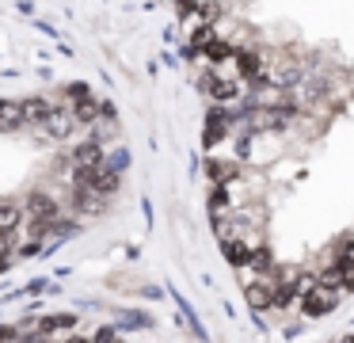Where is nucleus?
<instances>
[{
  "label": "nucleus",
  "instance_id": "obj_18",
  "mask_svg": "<svg viewBox=\"0 0 354 343\" xmlns=\"http://www.w3.org/2000/svg\"><path fill=\"white\" fill-rule=\"evenodd\" d=\"M95 114H100V111H95L92 99H80V103H77V118H80V122H92Z\"/></svg>",
  "mask_w": 354,
  "mask_h": 343
},
{
  "label": "nucleus",
  "instance_id": "obj_4",
  "mask_svg": "<svg viewBox=\"0 0 354 343\" xmlns=\"http://www.w3.org/2000/svg\"><path fill=\"white\" fill-rule=\"evenodd\" d=\"M19 111H24V122H31V126H39V122H46L50 118V111H54V107L46 103V99H24V103H19Z\"/></svg>",
  "mask_w": 354,
  "mask_h": 343
},
{
  "label": "nucleus",
  "instance_id": "obj_16",
  "mask_svg": "<svg viewBox=\"0 0 354 343\" xmlns=\"http://www.w3.org/2000/svg\"><path fill=\"white\" fill-rule=\"evenodd\" d=\"M209 42H217V38H214V23H206V27H198L191 35V50H206Z\"/></svg>",
  "mask_w": 354,
  "mask_h": 343
},
{
  "label": "nucleus",
  "instance_id": "obj_2",
  "mask_svg": "<svg viewBox=\"0 0 354 343\" xmlns=\"http://www.w3.org/2000/svg\"><path fill=\"white\" fill-rule=\"evenodd\" d=\"M73 324H77V317L73 313H57V317H46V320H39L35 324V335H57V332H73Z\"/></svg>",
  "mask_w": 354,
  "mask_h": 343
},
{
  "label": "nucleus",
  "instance_id": "obj_15",
  "mask_svg": "<svg viewBox=\"0 0 354 343\" xmlns=\"http://www.w3.org/2000/svg\"><path fill=\"white\" fill-rule=\"evenodd\" d=\"M209 210H214L217 218H225V210H229V191H225V187L209 191Z\"/></svg>",
  "mask_w": 354,
  "mask_h": 343
},
{
  "label": "nucleus",
  "instance_id": "obj_5",
  "mask_svg": "<svg viewBox=\"0 0 354 343\" xmlns=\"http://www.w3.org/2000/svg\"><path fill=\"white\" fill-rule=\"evenodd\" d=\"M248 301L255 309H274V282H252L248 286Z\"/></svg>",
  "mask_w": 354,
  "mask_h": 343
},
{
  "label": "nucleus",
  "instance_id": "obj_12",
  "mask_svg": "<svg viewBox=\"0 0 354 343\" xmlns=\"http://www.w3.org/2000/svg\"><path fill=\"white\" fill-rule=\"evenodd\" d=\"M19 218H24V210H19L16 202H0V233L12 236V229L19 225Z\"/></svg>",
  "mask_w": 354,
  "mask_h": 343
},
{
  "label": "nucleus",
  "instance_id": "obj_6",
  "mask_svg": "<svg viewBox=\"0 0 354 343\" xmlns=\"http://www.w3.org/2000/svg\"><path fill=\"white\" fill-rule=\"evenodd\" d=\"M225 130H229V114H225V111H214V114L206 118V145L225 141Z\"/></svg>",
  "mask_w": 354,
  "mask_h": 343
},
{
  "label": "nucleus",
  "instance_id": "obj_1",
  "mask_svg": "<svg viewBox=\"0 0 354 343\" xmlns=\"http://www.w3.org/2000/svg\"><path fill=\"white\" fill-rule=\"evenodd\" d=\"M335 305H339V294L331 286H320V282H316L308 294H301V309H305L308 317H324V313H331Z\"/></svg>",
  "mask_w": 354,
  "mask_h": 343
},
{
  "label": "nucleus",
  "instance_id": "obj_11",
  "mask_svg": "<svg viewBox=\"0 0 354 343\" xmlns=\"http://www.w3.org/2000/svg\"><path fill=\"white\" fill-rule=\"evenodd\" d=\"M16 126H24V111H19V103L0 99V130H16Z\"/></svg>",
  "mask_w": 354,
  "mask_h": 343
},
{
  "label": "nucleus",
  "instance_id": "obj_21",
  "mask_svg": "<svg viewBox=\"0 0 354 343\" xmlns=\"http://www.w3.org/2000/svg\"><path fill=\"white\" fill-rule=\"evenodd\" d=\"M19 343H46V340H42V335H31V340H27V335H24Z\"/></svg>",
  "mask_w": 354,
  "mask_h": 343
},
{
  "label": "nucleus",
  "instance_id": "obj_9",
  "mask_svg": "<svg viewBox=\"0 0 354 343\" xmlns=\"http://www.w3.org/2000/svg\"><path fill=\"white\" fill-rule=\"evenodd\" d=\"M95 195H100V198H107V195H115V191H118V172H115V168H100V172H95Z\"/></svg>",
  "mask_w": 354,
  "mask_h": 343
},
{
  "label": "nucleus",
  "instance_id": "obj_14",
  "mask_svg": "<svg viewBox=\"0 0 354 343\" xmlns=\"http://www.w3.org/2000/svg\"><path fill=\"white\" fill-rule=\"evenodd\" d=\"M236 65H240V73H244L248 80H259V53H252V50L236 53Z\"/></svg>",
  "mask_w": 354,
  "mask_h": 343
},
{
  "label": "nucleus",
  "instance_id": "obj_7",
  "mask_svg": "<svg viewBox=\"0 0 354 343\" xmlns=\"http://www.w3.org/2000/svg\"><path fill=\"white\" fill-rule=\"evenodd\" d=\"M39 126H42V134H46V137H65V134H69V126H73V118H69V114H62V111H50V118L39 122Z\"/></svg>",
  "mask_w": 354,
  "mask_h": 343
},
{
  "label": "nucleus",
  "instance_id": "obj_8",
  "mask_svg": "<svg viewBox=\"0 0 354 343\" xmlns=\"http://www.w3.org/2000/svg\"><path fill=\"white\" fill-rule=\"evenodd\" d=\"M100 160H103V145H100V141L77 145V164H80V168H100Z\"/></svg>",
  "mask_w": 354,
  "mask_h": 343
},
{
  "label": "nucleus",
  "instance_id": "obj_19",
  "mask_svg": "<svg viewBox=\"0 0 354 343\" xmlns=\"http://www.w3.org/2000/svg\"><path fill=\"white\" fill-rule=\"evenodd\" d=\"M118 320H126V328H145V324H149L145 313H122Z\"/></svg>",
  "mask_w": 354,
  "mask_h": 343
},
{
  "label": "nucleus",
  "instance_id": "obj_13",
  "mask_svg": "<svg viewBox=\"0 0 354 343\" xmlns=\"http://www.w3.org/2000/svg\"><path fill=\"white\" fill-rule=\"evenodd\" d=\"M206 91H209V96H214V99H236V84H232V80H225V76H214V80H209L206 84Z\"/></svg>",
  "mask_w": 354,
  "mask_h": 343
},
{
  "label": "nucleus",
  "instance_id": "obj_3",
  "mask_svg": "<svg viewBox=\"0 0 354 343\" xmlns=\"http://www.w3.org/2000/svg\"><path fill=\"white\" fill-rule=\"evenodd\" d=\"M206 175L214 187H229L236 179V164H229V160H206Z\"/></svg>",
  "mask_w": 354,
  "mask_h": 343
},
{
  "label": "nucleus",
  "instance_id": "obj_20",
  "mask_svg": "<svg viewBox=\"0 0 354 343\" xmlns=\"http://www.w3.org/2000/svg\"><path fill=\"white\" fill-rule=\"evenodd\" d=\"M65 343H92V340H84V335H69Z\"/></svg>",
  "mask_w": 354,
  "mask_h": 343
},
{
  "label": "nucleus",
  "instance_id": "obj_10",
  "mask_svg": "<svg viewBox=\"0 0 354 343\" xmlns=\"http://www.w3.org/2000/svg\"><path fill=\"white\" fill-rule=\"evenodd\" d=\"M221 248H225V256H229L236 267H248L252 263V252H255V248H248L244 240H221Z\"/></svg>",
  "mask_w": 354,
  "mask_h": 343
},
{
  "label": "nucleus",
  "instance_id": "obj_17",
  "mask_svg": "<svg viewBox=\"0 0 354 343\" xmlns=\"http://www.w3.org/2000/svg\"><path fill=\"white\" fill-rule=\"evenodd\" d=\"M206 58H209V61H225V58H232V50H229L225 42H209V46H206Z\"/></svg>",
  "mask_w": 354,
  "mask_h": 343
}]
</instances>
